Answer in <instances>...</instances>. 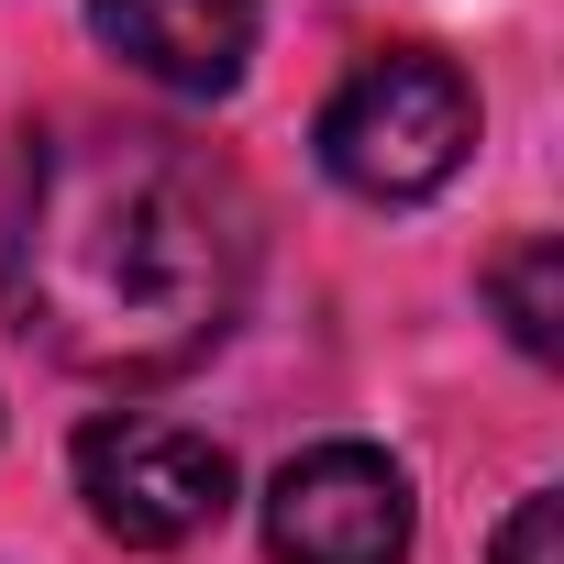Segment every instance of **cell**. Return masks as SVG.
I'll list each match as a JSON object with an SVG mask.
<instances>
[{"instance_id": "obj_5", "label": "cell", "mask_w": 564, "mask_h": 564, "mask_svg": "<svg viewBox=\"0 0 564 564\" xmlns=\"http://www.w3.org/2000/svg\"><path fill=\"white\" fill-rule=\"evenodd\" d=\"M89 23L133 78H155L177 100H221L254 56L265 0H89Z\"/></svg>"}, {"instance_id": "obj_2", "label": "cell", "mask_w": 564, "mask_h": 564, "mask_svg": "<svg viewBox=\"0 0 564 564\" xmlns=\"http://www.w3.org/2000/svg\"><path fill=\"white\" fill-rule=\"evenodd\" d=\"M476 155V89L432 45H377L322 100V166L355 199H432Z\"/></svg>"}, {"instance_id": "obj_1", "label": "cell", "mask_w": 564, "mask_h": 564, "mask_svg": "<svg viewBox=\"0 0 564 564\" xmlns=\"http://www.w3.org/2000/svg\"><path fill=\"white\" fill-rule=\"evenodd\" d=\"M254 276L243 188L144 122L23 133L0 177V311L78 377H177L199 366Z\"/></svg>"}, {"instance_id": "obj_6", "label": "cell", "mask_w": 564, "mask_h": 564, "mask_svg": "<svg viewBox=\"0 0 564 564\" xmlns=\"http://www.w3.org/2000/svg\"><path fill=\"white\" fill-rule=\"evenodd\" d=\"M487 289H498V311H509V333H520V355H553L564 333V254L553 243H509L498 265H487Z\"/></svg>"}, {"instance_id": "obj_7", "label": "cell", "mask_w": 564, "mask_h": 564, "mask_svg": "<svg viewBox=\"0 0 564 564\" xmlns=\"http://www.w3.org/2000/svg\"><path fill=\"white\" fill-rule=\"evenodd\" d=\"M498 564H564V498H553V487H531V498L509 509V531H498Z\"/></svg>"}, {"instance_id": "obj_4", "label": "cell", "mask_w": 564, "mask_h": 564, "mask_svg": "<svg viewBox=\"0 0 564 564\" xmlns=\"http://www.w3.org/2000/svg\"><path fill=\"white\" fill-rule=\"evenodd\" d=\"M276 564H410V476L377 443H311L265 487Z\"/></svg>"}, {"instance_id": "obj_3", "label": "cell", "mask_w": 564, "mask_h": 564, "mask_svg": "<svg viewBox=\"0 0 564 564\" xmlns=\"http://www.w3.org/2000/svg\"><path fill=\"white\" fill-rule=\"evenodd\" d=\"M78 498L111 542L133 553H177L199 542L221 509H232V454L188 421H155V410H122V421H89L78 432Z\"/></svg>"}]
</instances>
